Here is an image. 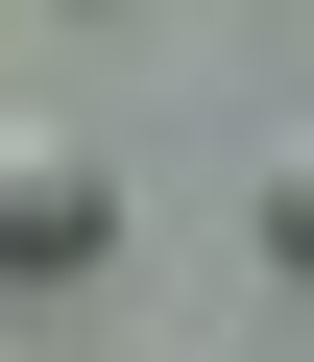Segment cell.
<instances>
[{
  "label": "cell",
  "instance_id": "cell-1",
  "mask_svg": "<svg viewBox=\"0 0 314 362\" xmlns=\"http://www.w3.org/2000/svg\"><path fill=\"white\" fill-rule=\"evenodd\" d=\"M97 242H121V169L73 121H0V290H73Z\"/></svg>",
  "mask_w": 314,
  "mask_h": 362
},
{
  "label": "cell",
  "instance_id": "cell-2",
  "mask_svg": "<svg viewBox=\"0 0 314 362\" xmlns=\"http://www.w3.org/2000/svg\"><path fill=\"white\" fill-rule=\"evenodd\" d=\"M266 266H314V121L266 145Z\"/></svg>",
  "mask_w": 314,
  "mask_h": 362
},
{
  "label": "cell",
  "instance_id": "cell-3",
  "mask_svg": "<svg viewBox=\"0 0 314 362\" xmlns=\"http://www.w3.org/2000/svg\"><path fill=\"white\" fill-rule=\"evenodd\" d=\"M0 362H25V338H0Z\"/></svg>",
  "mask_w": 314,
  "mask_h": 362
}]
</instances>
